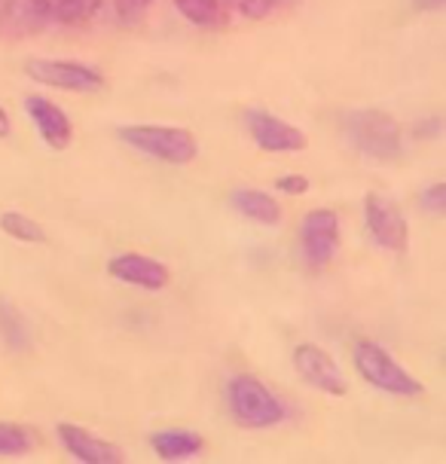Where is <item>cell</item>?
Instances as JSON below:
<instances>
[{
  "label": "cell",
  "instance_id": "7",
  "mask_svg": "<svg viewBox=\"0 0 446 464\" xmlns=\"http://www.w3.org/2000/svg\"><path fill=\"white\" fill-rule=\"evenodd\" d=\"M340 214L334 208H312L300 223V251L309 269H325L340 251Z\"/></svg>",
  "mask_w": 446,
  "mask_h": 464
},
{
  "label": "cell",
  "instance_id": "13",
  "mask_svg": "<svg viewBox=\"0 0 446 464\" xmlns=\"http://www.w3.org/2000/svg\"><path fill=\"white\" fill-rule=\"evenodd\" d=\"M107 272L113 278L122 281V285H131V287H141V290H165L171 281V272L165 263L153 260L147 254H117L111 263H107Z\"/></svg>",
  "mask_w": 446,
  "mask_h": 464
},
{
  "label": "cell",
  "instance_id": "15",
  "mask_svg": "<svg viewBox=\"0 0 446 464\" xmlns=\"http://www.w3.org/2000/svg\"><path fill=\"white\" fill-rule=\"evenodd\" d=\"M150 446L162 461H189V459H199L202 455L205 440H202V434H196V430L162 428V430H156V434H150Z\"/></svg>",
  "mask_w": 446,
  "mask_h": 464
},
{
  "label": "cell",
  "instance_id": "20",
  "mask_svg": "<svg viewBox=\"0 0 446 464\" xmlns=\"http://www.w3.org/2000/svg\"><path fill=\"white\" fill-rule=\"evenodd\" d=\"M178 6V13L184 15L187 22L199 24V28H214L223 19L220 0H171Z\"/></svg>",
  "mask_w": 446,
  "mask_h": 464
},
{
  "label": "cell",
  "instance_id": "5",
  "mask_svg": "<svg viewBox=\"0 0 446 464\" xmlns=\"http://www.w3.org/2000/svg\"><path fill=\"white\" fill-rule=\"evenodd\" d=\"M24 73L40 86H53L59 92H102L104 89V73L82 64L77 58H28Z\"/></svg>",
  "mask_w": 446,
  "mask_h": 464
},
{
  "label": "cell",
  "instance_id": "10",
  "mask_svg": "<svg viewBox=\"0 0 446 464\" xmlns=\"http://www.w3.org/2000/svg\"><path fill=\"white\" fill-rule=\"evenodd\" d=\"M55 0H0V37L24 40L53 22Z\"/></svg>",
  "mask_w": 446,
  "mask_h": 464
},
{
  "label": "cell",
  "instance_id": "6",
  "mask_svg": "<svg viewBox=\"0 0 446 464\" xmlns=\"http://www.w3.org/2000/svg\"><path fill=\"white\" fill-rule=\"evenodd\" d=\"M364 227L370 238L392 254H407L410 251V223L398 205L383 193H367L364 196Z\"/></svg>",
  "mask_w": 446,
  "mask_h": 464
},
{
  "label": "cell",
  "instance_id": "3",
  "mask_svg": "<svg viewBox=\"0 0 446 464\" xmlns=\"http://www.w3.org/2000/svg\"><path fill=\"white\" fill-rule=\"evenodd\" d=\"M117 135L131 150L150 156V160H160L165 165H189L199 156V140H196L193 131L180 126L138 122V126H120Z\"/></svg>",
  "mask_w": 446,
  "mask_h": 464
},
{
  "label": "cell",
  "instance_id": "21",
  "mask_svg": "<svg viewBox=\"0 0 446 464\" xmlns=\"http://www.w3.org/2000/svg\"><path fill=\"white\" fill-rule=\"evenodd\" d=\"M227 4L233 6L238 15H245V19H267L269 13H276L287 0H227Z\"/></svg>",
  "mask_w": 446,
  "mask_h": 464
},
{
  "label": "cell",
  "instance_id": "16",
  "mask_svg": "<svg viewBox=\"0 0 446 464\" xmlns=\"http://www.w3.org/2000/svg\"><path fill=\"white\" fill-rule=\"evenodd\" d=\"M0 343L15 354H22L31 348L28 321H24V314L15 309L10 300H4V296H0Z\"/></svg>",
  "mask_w": 446,
  "mask_h": 464
},
{
  "label": "cell",
  "instance_id": "9",
  "mask_svg": "<svg viewBox=\"0 0 446 464\" xmlns=\"http://www.w3.org/2000/svg\"><path fill=\"white\" fill-rule=\"evenodd\" d=\"M294 370L300 372V379L309 388H315L321 394L330 397H345L349 394V379L340 370L330 354L315 343H300L294 348Z\"/></svg>",
  "mask_w": 446,
  "mask_h": 464
},
{
  "label": "cell",
  "instance_id": "22",
  "mask_svg": "<svg viewBox=\"0 0 446 464\" xmlns=\"http://www.w3.org/2000/svg\"><path fill=\"white\" fill-rule=\"evenodd\" d=\"M419 205H422V211L434 214V218H443L446 214V184L425 187L422 193H419Z\"/></svg>",
  "mask_w": 446,
  "mask_h": 464
},
{
  "label": "cell",
  "instance_id": "4",
  "mask_svg": "<svg viewBox=\"0 0 446 464\" xmlns=\"http://www.w3.org/2000/svg\"><path fill=\"white\" fill-rule=\"evenodd\" d=\"M352 361H354L358 376L364 379L367 385L379 388V392H385L392 397H407V401L410 397L425 394V385L419 382L410 370H403L401 363L388 354L385 345L373 343V339H358L352 352Z\"/></svg>",
  "mask_w": 446,
  "mask_h": 464
},
{
  "label": "cell",
  "instance_id": "19",
  "mask_svg": "<svg viewBox=\"0 0 446 464\" xmlns=\"http://www.w3.org/2000/svg\"><path fill=\"white\" fill-rule=\"evenodd\" d=\"M98 10H102V0H55L53 10V22L68 24V28H77V24L92 22Z\"/></svg>",
  "mask_w": 446,
  "mask_h": 464
},
{
  "label": "cell",
  "instance_id": "17",
  "mask_svg": "<svg viewBox=\"0 0 446 464\" xmlns=\"http://www.w3.org/2000/svg\"><path fill=\"white\" fill-rule=\"evenodd\" d=\"M0 232L4 236L15 238V242H24V245H46V229L40 227L37 220H31L28 214L22 211H4L0 214Z\"/></svg>",
  "mask_w": 446,
  "mask_h": 464
},
{
  "label": "cell",
  "instance_id": "8",
  "mask_svg": "<svg viewBox=\"0 0 446 464\" xmlns=\"http://www.w3.org/2000/svg\"><path fill=\"white\" fill-rule=\"evenodd\" d=\"M245 126L247 135H251V140L263 153H300L309 147V138H305L303 129L278 120L276 113L263 111V107H247Z\"/></svg>",
  "mask_w": 446,
  "mask_h": 464
},
{
  "label": "cell",
  "instance_id": "18",
  "mask_svg": "<svg viewBox=\"0 0 446 464\" xmlns=\"http://www.w3.org/2000/svg\"><path fill=\"white\" fill-rule=\"evenodd\" d=\"M34 430L15 425V421H0V459H22L34 450Z\"/></svg>",
  "mask_w": 446,
  "mask_h": 464
},
{
  "label": "cell",
  "instance_id": "14",
  "mask_svg": "<svg viewBox=\"0 0 446 464\" xmlns=\"http://www.w3.org/2000/svg\"><path fill=\"white\" fill-rule=\"evenodd\" d=\"M229 205L236 208L238 218L260 223V227H278L282 223V205L276 202V196L263 193V189L238 187L229 196Z\"/></svg>",
  "mask_w": 446,
  "mask_h": 464
},
{
  "label": "cell",
  "instance_id": "26",
  "mask_svg": "<svg viewBox=\"0 0 446 464\" xmlns=\"http://www.w3.org/2000/svg\"><path fill=\"white\" fill-rule=\"evenodd\" d=\"M412 6L422 13H441L446 6V0H412Z\"/></svg>",
  "mask_w": 446,
  "mask_h": 464
},
{
  "label": "cell",
  "instance_id": "12",
  "mask_svg": "<svg viewBox=\"0 0 446 464\" xmlns=\"http://www.w3.org/2000/svg\"><path fill=\"white\" fill-rule=\"evenodd\" d=\"M24 113L31 116V122L37 126V135L44 138L46 147L68 150L73 140V122L59 104L49 102L46 95H28L24 98Z\"/></svg>",
  "mask_w": 446,
  "mask_h": 464
},
{
  "label": "cell",
  "instance_id": "27",
  "mask_svg": "<svg viewBox=\"0 0 446 464\" xmlns=\"http://www.w3.org/2000/svg\"><path fill=\"white\" fill-rule=\"evenodd\" d=\"M10 131H13V120H10V113L0 107V140L10 138Z\"/></svg>",
  "mask_w": 446,
  "mask_h": 464
},
{
  "label": "cell",
  "instance_id": "25",
  "mask_svg": "<svg viewBox=\"0 0 446 464\" xmlns=\"http://www.w3.org/2000/svg\"><path fill=\"white\" fill-rule=\"evenodd\" d=\"M441 135V120H428L416 126V138H437Z\"/></svg>",
  "mask_w": 446,
  "mask_h": 464
},
{
  "label": "cell",
  "instance_id": "23",
  "mask_svg": "<svg viewBox=\"0 0 446 464\" xmlns=\"http://www.w3.org/2000/svg\"><path fill=\"white\" fill-rule=\"evenodd\" d=\"M153 0H113V10L122 22H138L141 15L150 10Z\"/></svg>",
  "mask_w": 446,
  "mask_h": 464
},
{
  "label": "cell",
  "instance_id": "1",
  "mask_svg": "<svg viewBox=\"0 0 446 464\" xmlns=\"http://www.w3.org/2000/svg\"><path fill=\"white\" fill-rule=\"evenodd\" d=\"M343 131L349 144L367 160L394 162L403 153V135L392 113L364 107V111H349L343 116Z\"/></svg>",
  "mask_w": 446,
  "mask_h": 464
},
{
  "label": "cell",
  "instance_id": "2",
  "mask_svg": "<svg viewBox=\"0 0 446 464\" xmlns=\"http://www.w3.org/2000/svg\"><path fill=\"white\" fill-rule=\"evenodd\" d=\"M227 406L242 428L267 430L278 428L287 419V406L257 376H233L227 382Z\"/></svg>",
  "mask_w": 446,
  "mask_h": 464
},
{
  "label": "cell",
  "instance_id": "11",
  "mask_svg": "<svg viewBox=\"0 0 446 464\" xmlns=\"http://www.w3.org/2000/svg\"><path fill=\"white\" fill-rule=\"evenodd\" d=\"M55 434H59L64 452H68L73 461H82V464H122L126 461V452H122L117 443H107L102 437H95L92 430L73 425V421H62V425L55 428Z\"/></svg>",
  "mask_w": 446,
  "mask_h": 464
},
{
  "label": "cell",
  "instance_id": "24",
  "mask_svg": "<svg viewBox=\"0 0 446 464\" xmlns=\"http://www.w3.org/2000/svg\"><path fill=\"white\" fill-rule=\"evenodd\" d=\"M276 189L287 196H303V193H309V178H303V174H282V178L276 180Z\"/></svg>",
  "mask_w": 446,
  "mask_h": 464
}]
</instances>
